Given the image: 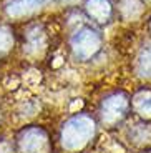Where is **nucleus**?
I'll list each match as a JSON object with an SVG mask.
<instances>
[{"label":"nucleus","instance_id":"2","mask_svg":"<svg viewBox=\"0 0 151 153\" xmlns=\"http://www.w3.org/2000/svg\"><path fill=\"white\" fill-rule=\"evenodd\" d=\"M130 111H133L131 97L121 90L111 92L103 97L98 105V123L106 130H113L128 118Z\"/></svg>","mask_w":151,"mask_h":153},{"label":"nucleus","instance_id":"3","mask_svg":"<svg viewBox=\"0 0 151 153\" xmlns=\"http://www.w3.org/2000/svg\"><path fill=\"white\" fill-rule=\"evenodd\" d=\"M15 153H53V143L43 126L30 125L17 131L13 140Z\"/></svg>","mask_w":151,"mask_h":153},{"label":"nucleus","instance_id":"6","mask_svg":"<svg viewBox=\"0 0 151 153\" xmlns=\"http://www.w3.org/2000/svg\"><path fill=\"white\" fill-rule=\"evenodd\" d=\"M131 110L143 120H151V88H140L131 97Z\"/></svg>","mask_w":151,"mask_h":153},{"label":"nucleus","instance_id":"4","mask_svg":"<svg viewBox=\"0 0 151 153\" xmlns=\"http://www.w3.org/2000/svg\"><path fill=\"white\" fill-rule=\"evenodd\" d=\"M101 48V35L91 27H83L72 37V50L78 60H91Z\"/></svg>","mask_w":151,"mask_h":153},{"label":"nucleus","instance_id":"7","mask_svg":"<svg viewBox=\"0 0 151 153\" xmlns=\"http://www.w3.org/2000/svg\"><path fill=\"white\" fill-rule=\"evenodd\" d=\"M87 12L95 22L105 23L111 17V4H110L108 0H88Z\"/></svg>","mask_w":151,"mask_h":153},{"label":"nucleus","instance_id":"8","mask_svg":"<svg viewBox=\"0 0 151 153\" xmlns=\"http://www.w3.org/2000/svg\"><path fill=\"white\" fill-rule=\"evenodd\" d=\"M42 5V0H13L8 5V15L12 17H22L30 12H35Z\"/></svg>","mask_w":151,"mask_h":153},{"label":"nucleus","instance_id":"1","mask_svg":"<svg viewBox=\"0 0 151 153\" xmlns=\"http://www.w3.org/2000/svg\"><path fill=\"white\" fill-rule=\"evenodd\" d=\"M96 133V120L80 111L63 122L60 128V146L68 153H78L91 143Z\"/></svg>","mask_w":151,"mask_h":153},{"label":"nucleus","instance_id":"9","mask_svg":"<svg viewBox=\"0 0 151 153\" xmlns=\"http://www.w3.org/2000/svg\"><path fill=\"white\" fill-rule=\"evenodd\" d=\"M136 70H138V75L144 76V78H151V47L144 48L140 53V57L136 60Z\"/></svg>","mask_w":151,"mask_h":153},{"label":"nucleus","instance_id":"5","mask_svg":"<svg viewBox=\"0 0 151 153\" xmlns=\"http://www.w3.org/2000/svg\"><path fill=\"white\" fill-rule=\"evenodd\" d=\"M130 146L136 150H151V120H140L133 123L125 133Z\"/></svg>","mask_w":151,"mask_h":153},{"label":"nucleus","instance_id":"10","mask_svg":"<svg viewBox=\"0 0 151 153\" xmlns=\"http://www.w3.org/2000/svg\"><path fill=\"white\" fill-rule=\"evenodd\" d=\"M12 42H13V40H12V33L7 30V28L0 27V53L7 52V50L10 48Z\"/></svg>","mask_w":151,"mask_h":153}]
</instances>
